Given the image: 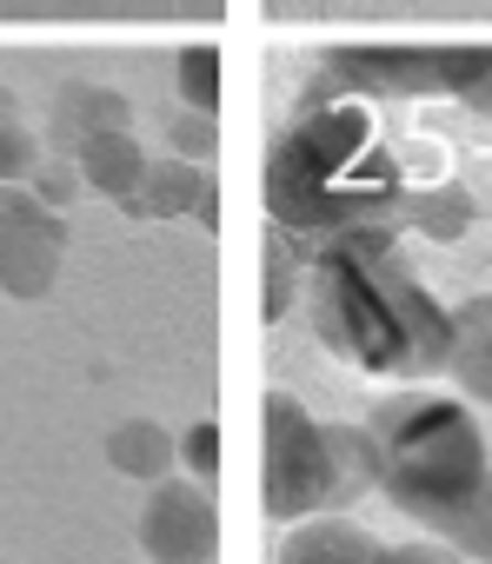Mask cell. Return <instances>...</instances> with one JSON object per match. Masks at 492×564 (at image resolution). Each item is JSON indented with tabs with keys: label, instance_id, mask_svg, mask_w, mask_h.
I'll return each mask as SVG.
<instances>
[{
	"label": "cell",
	"instance_id": "obj_17",
	"mask_svg": "<svg viewBox=\"0 0 492 564\" xmlns=\"http://www.w3.org/2000/svg\"><path fill=\"white\" fill-rule=\"evenodd\" d=\"M373 564H466L446 538H413V544H379Z\"/></svg>",
	"mask_w": 492,
	"mask_h": 564
},
{
	"label": "cell",
	"instance_id": "obj_4",
	"mask_svg": "<svg viewBox=\"0 0 492 564\" xmlns=\"http://www.w3.org/2000/svg\"><path fill=\"white\" fill-rule=\"evenodd\" d=\"M366 120L346 113V107H327V113H307L287 147L274 153V180H267V199H274V219L280 226H333L353 213V147H360Z\"/></svg>",
	"mask_w": 492,
	"mask_h": 564
},
{
	"label": "cell",
	"instance_id": "obj_18",
	"mask_svg": "<svg viewBox=\"0 0 492 564\" xmlns=\"http://www.w3.org/2000/svg\"><path fill=\"white\" fill-rule=\"evenodd\" d=\"M180 452H186V465H200V478H213V425H193Z\"/></svg>",
	"mask_w": 492,
	"mask_h": 564
},
{
	"label": "cell",
	"instance_id": "obj_11",
	"mask_svg": "<svg viewBox=\"0 0 492 564\" xmlns=\"http://www.w3.org/2000/svg\"><path fill=\"white\" fill-rule=\"evenodd\" d=\"M193 193H200V180H193L186 160H153L147 180H140L120 206H133V219H140V213H147V219H173V213L193 206Z\"/></svg>",
	"mask_w": 492,
	"mask_h": 564
},
{
	"label": "cell",
	"instance_id": "obj_5",
	"mask_svg": "<svg viewBox=\"0 0 492 564\" xmlns=\"http://www.w3.org/2000/svg\"><path fill=\"white\" fill-rule=\"evenodd\" d=\"M67 226L34 186H0V293L8 300H47L61 279Z\"/></svg>",
	"mask_w": 492,
	"mask_h": 564
},
{
	"label": "cell",
	"instance_id": "obj_10",
	"mask_svg": "<svg viewBox=\"0 0 492 564\" xmlns=\"http://www.w3.org/2000/svg\"><path fill=\"white\" fill-rule=\"evenodd\" d=\"M54 120H61V140H67V147H81L87 133L133 127V107H127L114 87H61V107H54Z\"/></svg>",
	"mask_w": 492,
	"mask_h": 564
},
{
	"label": "cell",
	"instance_id": "obj_8",
	"mask_svg": "<svg viewBox=\"0 0 492 564\" xmlns=\"http://www.w3.org/2000/svg\"><path fill=\"white\" fill-rule=\"evenodd\" d=\"M446 372L472 405H492V293L466 300L452 313V346H446Z\"/></svg>",
	"mask_w": 492,
	"mask_h": 564
},
{
	"label": "cell",
	"instance_id": "obj_14",
	"mask_svg": "<svg viewBox=\"0 0 492 564\" xmlns=\"http://www.w3.org/2000/svg\"><path fill=\"white\" fill-rule=\"evenodd\" d=\"M41 173V140L28 120H0V186H34Z\"/></svg>",
	"mask_w": 492,
	"mask_h": 564
},
{
	"label": "cell",
	"instance_id": "obj_12",
	"mask_svg": "<svg viewBox=\"0 0 492 564\" xmlns=\"http://www.w3.org/2000/svg\"><path fill=\"white\" fill-rule=\"evenodd\" d=\"M107 458H114L127 478H147V485H160V478H167V465H173V438H167L160 425L133 419V425H114V438H107Z\"/></svg>",
	"mask_w": 492,
	"mask_h": 564
},
{
	"label": "cell",
	"instance_id": "obj_13",
	"mask_svg": "<svg viewBox=\"0 0 492 564\" xmlns=\"http://www.w3.org/2000/svg\"><path fill=\"white\" fill-rule=\"evenodd\" d=\"M439 538H446L466 564H492V471H485V485L439 524Z\"/></svg>",
	"mask_w": 492,
	"mask_h": 564
},
{
	"label": "cell",
	"instance_id": "obj_6",
	"mask_svg": "<svg viewBox=\"0 0 492 564\" xmlns=\"http://www.w3.org/2000/svg\"><path fill=\"white\" fill-rule=\"evenodd\" d=\"M213 544H220V511L206 485L160 478L140 505V551L153 564H213Z\"/></svg>",
	"mask_w": 492,
	"mask_h": 564
},
{
	"label": "cell",
	"instance_id": "obj_2",
	"mask_svg": "<svg viewBox=\"0 0 492 564\" xmlns=\"http://www.w3.org/2000/svg\"><path fill=\"white\" fill-rule=\"evenodd\" d=\"M366 432L379 452V491L426 531H439L492 471L472 412L446 392H393L373 405Z\"/></svg>",
	"mask_w": 492,
	"mask_h": 564
},
{
	"label": "cell",
	"instance_id": "obj_9",
	"mask_svg": "<svg viewBox=\"0 0 492 564\" xmlns=\"http://www.w3.org/2000/svg\"><path fill=\"white\" fill-rule=\"evenodd\" d=\"M74 166H81V180L94 186V193H107V199H127L140 180H147V153H140V140L127 133V127H114V133H87L81 147H74Z\"/></svg>",
	"mask_w": 492,
	"mask_h": 564
},
{
	"label": "cell",
	"instance_id": "obj_15",
	"mask_svg": "<svg viewBox=\"0 0 492 564\" xmlns=\"http://www.w3.org/2000/svg\"><path fill=\"white\" fill-rule=\"evenodd\" d=\"M180 94H186L200 113H213V100H220V61H213V47L180 54Z\"/></svg>",
	"mask_w": 492,
	"mask_h": 564
},
{
	"label": "cell",
	"instance_id": "obj_16",
	"mask_svg": "<svg viewBox=\"0 0 492 564\" xmlns=\"http://www.w3.org/2000/svg\"><path fill=\"white\" fill-rule=\"evenodd\" d=\"M287 300H293V259H287V239L274 232L267 239V319H280Z\"/></svg>",
	"mask_w": 492,
	"mask_h": 564
},
{
	"label": "cell",
	"instance_id": "obj_1",
	"mask_svg": "<svg viewBox=\"0 0 492 564\" xmlns=\"http://www.w3.org/2000/svg\"><path fill=\"white\" fill-rule=\"evenodd\" d=\"M307 313L333 359L386 379L446 372L452 313L399 265L386 232H346L320 252L307 279Z\"/></svg>",
	"mask_w": 492,
	"mask_h": 564
},
{
	"label": "cell",
	"instance_id": "obj_3",
	"mask_svg": "<svg viewBox=\"0 0 492 564\" xmlns=\"http://www.w3.org/2000/svg\"><path fill=\"white\" fill-rule=\"evenodd\" d=\"M379 491V452L366 425H320L293 392H267V518L300 524Z\"/></svg>",
	"mask_w": 492,
	"mask_h": 564
},
{
	"label": "cell",
	"instance_id": "obj_7",
	"mask_svg": "<svg viewBox=\"0 0 492 564\" xmlns=\"http://www.w3.org/2000/svg\"><path fill=\"white\" fill-rule=\"evenodd\" d=\"M373 557H379V538L373 531H360L340 511H320V518H300L280 538V557L274 564H373Z\"/></svg>",
	"mask_w": 492,
	"mask_h": 564
}]
</instances>
